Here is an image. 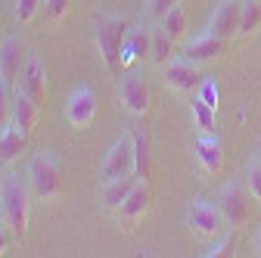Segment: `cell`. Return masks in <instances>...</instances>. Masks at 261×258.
Returning a JSON list of instances; mask_svg holds the SVG:
<instances>
[{"instance_id": "6da1fadb", "label": "cell", "mask_w": 261, "mask_h": 258, "mask_svg": "<svg viewBox=\"0 0 261 258\" xmlns=\"http://www.w3.org/2000/svg\"><path fill=\"white\" fill-rule=\"evenodd\" d=\"M0 199H4V205H0V218H4V224L10 227V234L16 240H25V227H28V193L22 187V180L16 174H10L4 180V187H0Z\"/></svg>"}, {"instance_id": "7a4b0ae2", "label": "cell", "mask_w": 261, "mask_h": 258, "mask_svg": "<svg viewBox=\"0 0 261 258\" xmlns=\"http://www.w3.org/2000/svg\"><path fill=\"white\" fill-rule=\"evenodd\" d=\"M127 22L121 16H103L96 22V50H100L106 69L112 75H121V44L127 38Z\"/></svg>"}, {"instance_id": "3957f363", "label": "cell", "mask_w": 261, "mask_h": 258, "mask_svg": "<svg viewBox=\"0 0 261 258\" xmlns=\"http://www.w3.org/2000/svg\"><path fill=\"white\" fill-rule=\"evenodd\" d=\"M28 180H31V187H35V193L41 199L56 196V190H59V165H56V159L50 152H38L35 159H31V165H28Z\"/></svg>"}, {"instance_id": "277c9868", "label": "cell", "mask_w": 261, "mask_h": 258, "mask_svg": "<svg viewBox=\"0 0 261 258\" xmlns=\"http://www.w3.org/2000/svg\"><path fill=\"white\" fill-rule=\"evenodd\" d=\"M103 180H115V177H124V174H134V140L130 137H121L109 146L106 159H103V168H100Z\"/></svg>"}, {"instance_id": "5b68a950", "label": "cell", "mask_w": 261, "mask_h": 258, "mask_svg": "<svg viewBox=\"0 0 261 258\" xmlns=\"http://www.w3.org/2000/svg\"><path fill=\"white\" fill-rule=\"evenodd\" d=\"M118 96H121V103L127 112H134V115H146L149 109V87L143 81V75L137 72H127L118 78Z\"/></svg>"}, {"instance_id": "8992f818", "label": "cell", "mask_w": 261, "mask_h": 258, "mask_svg": "<svg viewBox=\"0 0 261 258\" xmlns=\"http://www.w3.org/2000/svg\"><path fill=\"white\" fill-rule=\"evenodd\" d=\"M221 218L224 215L205 199H193L190 209H187V224L196 234H202V237H218L221 234Z\"/></svg>"}, {"instance_id": "52a82bcc", "label": "cell", "mask_w": 261, "mask_h": 258, "mask_svg": "<svg viewBox=\"0 0 261 258\" xmlns=\"http://www.w3.org/2000/svg\"><path fill=\"white\" fill-rule=\"evenodd\" d=\"M165 81L171 90H180V93H190L199 87L202 75H199V62H190L187 56L184 59H174V62H165Z\"/></svg>"}, {"instance_id": "ba28073f", "label": "cell", "mask_w": 261, "mask_h": 258, "mask_svg": "<svg viewBox=\"0 0 261 258\" xmlns=\"http://www.w3.org/2000/svg\"><path fill=\"white\" fill-rule=\"evenodd\" d=\"M65 118H69L75 127H87L96 118V93L90 87H78L72 90L69 103H65Z\"/></svg>"}, {"instance_id": "9c48e42d", "label": "cell", "mask_w": 261, "mask_h": 258, "mask_svg": "<svg viewBox=\"0 0 261 258\" xmlns=\"http://www.w3.org/2000/svg\"><path fill=\"white\" fill-rule=\"evenodd\" d=\"M16 84H19V90H25L38 106H44V96H47V72H44V66H41L35 56L25 59V66H22Z\"/></svg>"}, {"instance_id": "30bf717a", "label": "cell", "mask_w": 261, "mask_h": 258, "mask_svg": "<svg viewBox=\"0 0 261 258\" xmlns=\"http://www.w3.org/2000/svg\"><path fill=\"white\" fill-rule=\"evenodd\" d=\"M221 215L230 227H243L246 218H249V209H246V193L240 184H227L224 193H221Z\"/></svg>"}, {"instance_id": "8fae6325", "label": "cell", "mask_w": 261, "mask_h": 258, "mask_svg": "<svg viewBox=\"0 0 261 258\" xmlns=\"http://www.w3.org/2000/svg\"><path fill=\"white\" fill-rule=\"evenodd\" d=\"M237 25H240V0H221L208 19V31L224 41V38L237 35Z\"/></svg>"}, {"instance_id": "7c38bea8", "label": "cell", "mask_w": 261, "mask_h": 258, "mask_svg": "<svg viewBox=\"0 0 261 258\" xmlns=\"http://www.w3.org/2000/svg\"><path fill=\"white\" fill-rule=\"evenodd\" d=\"M25 47L19 44V38H4L0 41V75H4L10 84L13 81H19V72H22V66H25Z\"/></svg>"}, {"instance_id": "4fadbf2b", "label": "cell", "mask_w": 261, "mask_h": 258, "mask_svg": "<svg viewBox=\"0 0 261 258\" xmlns=\"http://www.w3.org/2000/svg\"><path fill=\"white\" fill-rule=\"evenodd\" d=\"M149 202H152V190H149V184H146V180H137V187L127 193V199H124L115 212H118V218H121L124 224H137V218L149 209Z\"/></svg>"}, {"instance_id": "5bb4252c", "label": "cell", "mask_w": 261, "mask_h": 258, "mask_svg": "<svg viewBox=\"0 0 261 258\" xmlns=\"http://www.w3.org/2000/svg\"><path fill=\"white\" fill-rule=\"evenodd\" d=\"M38 112H41V106H38L35 100H31V96H28L25 90H16L10 121H13L16 127H22L25 134H31V131H35V124H38Z\"/></svg>"}, {"instance_id": "9a60e30c", "label": "cell", "mask_w": 261, "mask_h": 258, "mask_svg": "<svg viewBox=\"0 0 261 258\" xmlns=\"http://www.w3.org/2000/svg\"><path fill=\"white\" fill-rule=\"evenodd\" d=\"M193 152H196V162H199L208 174H218L221 171V162H224V152H221V140L215 137V134H202L199 140H196V146H193Z\"/></svg>"}, {"instance_id": "2e32d148", "label": "cell", "mask_w": 261, "mask_h": 258, "mask_svg": "<svg viewBox=\"0 0 261 258\" xmlns=\"http://www.w3.org/2000/svg\"><path fill=\"white\" fill-rule=\"evenodd\" d=\"M221 47H224V41H221L218 35H212V31H205V35L193 38V41L184 47V56H187L190 62H208V59H215V56L221 53Z\"/></svg>"}, {"instance_id": "e0dca14e", "label": "cell", "mask_w": 261, "mask_h": 258, "mask_svg": "<svg viewBox=\"0 0 261 258\" xmlns=\"http://www.w3.org/2000/svg\"><path fill=\"white\" fill-rule=\"evenodd\" d=\"M149 38H152V31H146V28H130L127 31V38L121 44V69L149 53Z\"/></svg>"}, {"instance_id": "ac0fdd59", "label": "cell", "mask_w": 261, "mask_h": 258, "mask_svg": "<svg viewBox=\"0 0 261 258\" xmlns=\"http://www.w3.org/2000/svg\"><path fill=\"white\" fill-rule=\"evenodd\" d=\"M25 143H28V134L22 127H16L13 121L4 124V131H0V162H16L25 149Z\"/></svg>"}, {"instance_id": "d6986e66", "label": "cell", "mask_w": 261, "mask_h": 258, "mask_svg": "<svg viewBox=\"0 0 261 258\" xmlns=\"http://www.w3.org/2000/svg\"><path fill=\"white\" fill-rule=\"evenodd\" d=\"M137 174H124V177H115V180H103V193H100V199L106 209H118L124 199H127V193L137 187Z\"/></svg>"}, {"instance_id": "ffe728a7", "label": "cell", "mask_w": 261, "mask_h": 258, "mask_svg": "<svg viewBox=\"0 0 261 258\" xmlns=\"http://www.w3.org/2000/svg\"><path fill=\"white\" fill-rule=\"evenodd\" d=\"M261 28V0H240V25L237 35L249 38Z\"/></svg>"}, {"instance_id": "44dd1931", "label": "cell", "mask_w": 261, "mask_h": 258, "mask_svg": "<svg viewBox=\"0 0 261 258\" xmlns=\"http://www.w3.org/2000/svg\"><path fill=\"white\" fill-rule=\"evenodd\" d=\"M171 47H174V38L168 35V28H165V25L152 28V38H149V56H152L155 66H165V62L171 59Z\"/></svg>"}, {"instance_id": "7402d4cb", "label": "cell", "mask_w": 261, "mask_h": 258, "mask_svg": "<svg viewBox=\"0 0 261 258\" xmlns=\"http://www.w3.org/2000/svg\"><path fill=\"white\" fill-rule=\"evenodd\" d=\"M134 174L140 180L149 177V143H146V134L143 131H134Z\"/></svg>"}, {"instance_id": "603a6c76", "label": "cell", "mask_w": 261, "mask_h": 258, "mask_svg": "<svg viewBox=\"0 0 261 258\" xmlns=\"http://www.w3.org/2000/svg\"><path fill=\"white\" fill-rule=\"evenodd\" d=\"M162 25L168 28V35L177 41L180 35H184V28H187V13H184V7L180 4H174L168 13H165V19H162Z\"/></svg>"}, {"instance_id": "cb8c5ba5", "label": "cell", "mask_w": 261, "mask_h": 258, "mask_svg": "<svg viewBox=\"0 0 261 258\" xmlns=\"http://www.w3.org/2000/svg\"><path fill=\"white\" fill-rule=\"evenodd\" d=\"M193 121L202 131H212L215 127V106H208L205 100H193Z\"/></svg>"}, {"instance_id": "d4e9b609", "label": "cell", "mask_w": 261, "mask_h": 258, "mask_svg": "<svg viewBox=\"0 0 261 258\" xmlns=\"http://www.w3.org/2000/svg\"><path fill=\"white\" fill-rule=\"evenodd\" d=\"M10 112H13V96H10V81L0 75V127L10 124Z\"/></svg>"}, {"instance_id": "484cf974", "label": "cell", "mask_w": 261, "mask_h": 258, "mask_svg": "<svg viewBox=\"0 0 261 258\" xmlns=\"http://www.w3.org/2000/svg\"><path fill=\"white\" fill-rule=\"evenodd\" d=\"M246 187H249V193H252V196L261 202V162H258V159H255V162L246 168Z\"/></svg>"}, {"instance_id": "4316f807", "label": "cell", "mask_w": 261, "mask_h": 258, "mask_svg": "<svg viewBox=\"0 0 261 258\" xmlns=\"http://www.w3.org/2000/svg\"><path fill=\"white\" fill-rule=\"evenodd\" d=\"M41 7H44V0H16V19L19 22H31Z\"/></svg>"}, {"instance_id": "83f0119b", "label": "cell", "mask_w": 261, "mask_h": 258, "mask_svg": "<svg viewBox=\"0 0 261 258\" xmlns=\"http://www.w3.org/2000/svg\"><path fill=\"white\" fill-rule=\"evenodd\" d=\"M227 255H233V234H227L218 246H212L205 252V258H227Z\"/></svg>"}, {"instance_id": "f1b7e54d", "label": "cell", "mask_w": 261, "mask_h": 258, "mask_svg": "<svg viewBox=\"0 0 261 258\" xmlns=\"http://www.w3.org/2000/svg\"><path fill=\"white\" fill-rule=\"evenodd\" d=\"M69 4H72V0H44V10H47L50 19H62L65 10H69Z\"/></svg>"}, {"instance_id": "f546056e", "label": "cell", "mask_w": 261, "mask_h": 258, "mask_svg": "<svg viewBox=\"0 0 261 258\" xmlns=\"http://www.w3.org/2000/svg\"><path fill=\"white\" fill-rule=\"evenodd\" d=\"M174 4H177V0H149V7H146V10H149L152 19H165V13H168Z\"/></svg>"}, {"instance_id": "4dcf8cb0", "label": "cell", "mask_w": 261, "mask_h": 258, "mask_svg": "<svg viewBox=\"0 0 261 258\" xmlns=\"http://www.w3.org/2000/svg\"><path fill=\"white\" fill-rule=\"evenodd\" d=\"M7 243H10V227L4 224V218H0V255L7 252Z\"/></svg>"}, {"instance_id": "1f68e13d", "label": "cell", "mask_w": 261, "mask_h": 258, "mask_svg": "<svg viewBox=\"0 0 261 258\" xmlns=\"http://www.w3.org/2000/svg\"><path fill=\"white\" fill-rule=\"evenodd\" d=\"M255 255L261 258V234H258V240H255Z\"/></svg>"}, {"instance_id": "d6a6232c", "label": "cell", "mask_w": 261, "mask_h": 258, "mask_svg": "<svg viewBox=\"0 0 261 258\" xmlns=\"http://www.w3.org/2000/svg\"><path fill=\"white\" fill-rule=\"evenodd\" d=\"M258 162H261V152H258Z\"/></svg>"}, {"instance_id": "836d02e7", "label": "cell", "mask_w": 261, "mask_h": 258, "mask_svg": "<svg viewBox=\"0 0 261 258\" xmlns=\"http://www.w3.org/2000/svg\"><path fill=\"white\" fill-rule=\"evenodd\" d=\"M0 205H4V199H0Z\"/></svg>"}]
</instances>
